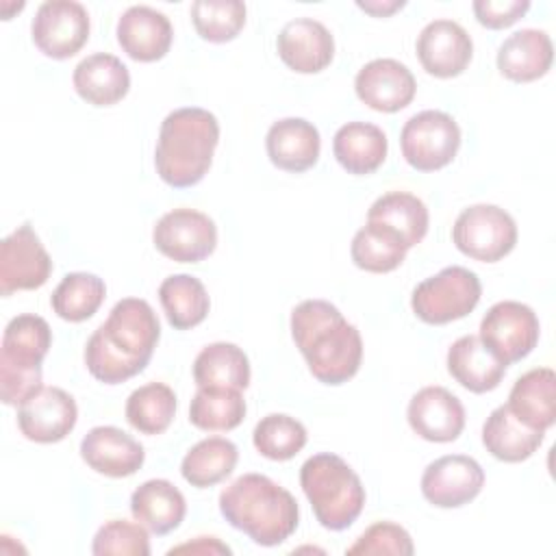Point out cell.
<instances>
[{
	"label": "cell",
	"instance_id": "obj_1",
	"mask_svg": "<svg viewBox=\"0 0 556 556\" xmlns=\"http://www.w3.org/2000/svg\"><path fill=\"white\" fill-rule=\"evenodd\" d=\"M159 339L154 308L141 298H124L87 339L85 365L104 384L126 382L146 369Z\"/></svg>",
	"mask_w": 556,
	"mask_h": 556
},
{
	"label": "cell",
	"instance_id": "obj_2",
	"mask_svg": "<svg viewBox=\"0 0 556 556\" xmlns=\"http://www.w3.org/2000/svg\"><path fill=\"white\" fill-rule=\"evenodd\" d=\"M291 337L308 371L339 387L354 378L363 361V339L354 324L326 300H304L291 311Z\"/></svg>",
	"mask_w": 556,
	"mask_h": 556
},
{
	"label": "cell",
	"instance_id": "obj_3",
	"mask_svg": "<svg viewBox=\"0 0 556 556\" xmlns=\"http://www.w3.org/2000/svg\"><path fill=\"white\" fill-rule=\"evenodd\" d=\"M219 513L232 528L263 547L285 543L300 523L295 497L263 473H243L224 486Z\"/></svg>",
	"mask_w": 556,
	"mask_h": 556
},
{
	"label": "cell",
	"instance_id": "obj_4",
	"mask_svg": "<svg viewBox=\"0 0 556 556\" xmlns=\"http://www.w3.org/2000/svg\"><path fill=\"white\" fill-rule=\"evenodd\" d=\"M217 143L219 122L211 111L182 106L167 113L154 148L159 178L174 189L198 185L211 169Z\"/></svg>",
	"mask_w": 556,
	"mask_h": 556
},
{
	"label": "cell",
	"instance_id": "obj_5",
	"mask_svg": "<svg viewBox=\"0 0 556 556\" xmlns=\"http://www.w3.org/2000/svg\"><path fill=\"white\" fill-rule=\"evenodd\" d=\"M300 486L315 519L332 532L350 528L365 506V486L358 473L337 454L321 452L300 467Z\"/></svg>",
	"mask_w": 556,
	"mask_h": 556
},
{
	"label": "cell",
	"instance_id": "obj_6",
	"mask_svg": "<svg viewBox=\"0 0 556 556\" xmlns=\"http://www.w3.org/2000/svg\"><path fill=\"white\" fill-rule=\"evenodd\" d=\"M482 285L476 271L450 265L421 280L410 295L413 313L430 326H443L467 317L480 302Z\"/></svg>",
	"mask_w": 556,
	"mask_h": 556
},
{
	"label": "cell",
	"instance_id": "obj_7",
	"mask_svg": "<svg viewBox=\"0 0 556 556\" xmlns=\"http://www.w3.org/2000/svg\"><path fill=\"white\" fill-rule=\"evenodd\" d=\"M452 241L465 256L480 263H497L517 245V224L502 206L471 204L452 226Z\"/></svg>",
	"mask_w": 556,
	"mask_h": 556
},
{
	"label": "cell",
	"instance_id": "obj_8",
	"mask_svg": "<svg viewBox=\"0 0 556 556\" xmlns=\"http://www.w3.org/2000/svg\"><path fill=\"white\" fill-rule=\"evenodd\" d=\"M404 161L417 172H437L450 165L460 148V128L445 111H419L400 132Z\"/></svg>",
	"mask_w": 556,
	"mask_h": 556
},
{
	"label": "cell",
	"instance_id": "obj_9",
	"mask_svg": "<svg viewBox=\"0 0 556 556\" xmlns=\"http://www.w3.org/2000/svg\"><path fill=\"white\" fill-rule=\"evenodd\" d=\"M541 326L536 313L517 300L493 304L480 321V341L506 367L526 358L539 343Z\"/></svg>",
	"mask_w": 556,
	"mask_h": 556
},
{
	"label": "cell",
	"instance_id": "obj_10",
	"mask_svg": "<svg viewBox=\"0 0 556 556\" xmlns=\"http://www.w3.org/2000/svg\"><path fill=\"white\" fill-rule=\"evenodd\" d=\"M89 13L80 2L48 0L39 4L30 35L41 54L63 61L83 50L89 39Z\"/></svg>",
	"mask_w": 556,
	"mask_h": 556
},
{
	"label": "cell",
	"instance_id": "obj_11",
	"mask_svg": "<svg viewBox=\"0 0 556 556\" xmlns=\"http://www.w3.org/2000/svg\"><path fill=\"white\" fill-rule=\"evenodd\" d=\"M154 248L176 263H200L217 248L215 222L195 208L167 211L152 230Z\"/></svg>",
	"mask_w": 556,
	"mask_h": 556
},
{
	"label": "cell",
	"instance_id": "obj_12",
	"mask_svg": "<svg viewBox=\"0 0 556 556\" xmlns=\"http://www.w3.org/2000/svg\"><path fill=\"white\" fill-rule=\"evenodd\" d=\"M52 258L41 239L26 222L17 226L0 243V295L9 298L15 291H33L48 282Z\"/></svg>",
	"mask_w": 556,
	"mask_h": 556
},
{
	"label": "cell",
	"instance_id": "obj_13",
	"mask_svg": "<svg viewBox=\"0 0 556 556\" xmlns=\"http://www.w3.org/2000/svg\"><path fill=\"white\" fill-rule=\"evenodd\" d=\"M482 486L480 463L465 454L441 456L421 473V495L437 508H460L476 500Z\"/></svg>",
	"mask_w": 556,
	"mask_h": 556
},
{
	"label": "cell",
	"instance_id": "obj_14",
	"mask_svg": "<svg viewBox=\"0 0 556 556\" xmlns=\"http://www.w3.org/2000/svg\"><path fill=\"white\" fill-rule=\"evenodd\" d=\"M417 59L434 78L460 76L473 56L469 33L454 20H432L417 35Z\"/></svg>",
	"mask_w": 556,
	"mask_h": 556
},
{
	"label": "cell",
	"instance_id": "obj_15",
	"mask_svg": "<svg viewBox=\"0 0 556 556\" xmlns=\"http://www.w3.org/2000/svg\"><path fill=\"white\" fill-rule=\"evenodd\" d=\"M78 421L76 400L61 387H43L17 406V428L35 443L63 441Z\"/></svg>",
	"mask_w": 556,
	"mask_h": 556
},
{
	"label": "cell",
	"instance_id": "obj_16",
	"mask_svg": "<svg viewBox=\"0 0 556 556\" xmlns=\"http://www.w3.org/2000/svg\"><path fill=\"white\" fill-rule=\"evenodd\" d=\"M354 91L365 106L378 113H395L413 102L417 83L404 63L395 59H374L358 70Z\"/></svg>",
	"mask_w": 556,
	"mask_h": 556
},
{
	"label": "cell",
	"instance_id": "obj_17",
	"mask_svg": "<svg viewBox=\"0 0 556 556\" xmlns=\"http://www.w3.org/2000/svg\"><path fill=\"white\" fill-rule=\"evenodd\" d=\"M410 430L430 443L456 441L465 428V406L445 387L419 389L406 408Z\"/></svg>",
	"mask_w": 556,
	"mask_h": 556
},
{
	"label": "cell",
	"instance_id": "obj_18",
	"mask_svg": "<svg viewBox=\"0 0 556 556\" xmlns=\"http://www.w3.org/2000/svg\"><path fill=\"white\" fill-rule=\"evenodd\" d=\"M276 50L289 70L298 74H317L334 59V37L319 20L295 17L280 28Z\"/></svg>",
	"mask_w": 556,
	"mask_h": 556
},
{
	"label": "cell",
	"instance_id": "obj_19",
	"mask_svg": "<svg viewBox=\"0 0 556 556\" xmlns=\"http://www.w3.org/2000/svg\"><path fill=\"white\" fill-rule=\"evenodd\" d=\"M115 35L119 48L139 63L161 61L174 41L169 17L148 4L128 7L117 20Z\"/></svg>",
	"mask_w": 556,
	"mask_h": 556
},
{
	"label": "cell",
	"instance_id": "obj_20",
	"mask_svg": "<svg viewBox=\"0 0 556 556\" xmlns=\"http://www.w3.org/2000/svg\"><path fill=\"white\" fill-rule=\"evenodd\" d=\"M80 458L89 469L109 478H128L146 460L143 445L115 426H96L80 441Z\"/></svg>",
	"mask_w": 556,
	"mask_h": 556
},
{
	"label": "cell",
	"instance_id": "obj_21",
	"mask_svg": "<svg viewBox=\"0 0 556 556\" xmlns=\"http://www.w3.org/2000/svg\"><path fill=\"white\" fill-rule=\"evenodd\" d=\"M265 150L278 169L300 174L317 163L321 137L311 122L302 117H282L269 126Z\"/></svg>",
	"mask_w": 556,
	"mask_h": 556
},
{
	"label": "cell",
	"instance_id": "obj_22",
	"mask_svg": "<svg viewBox=\"0 0 556 556\" xmlns=\"http://www.w3.org/2000/svg\"><path fill=\"white\" fill-rule=\"evenodd\" d=\"M554 61V46L545 30L521 28L508 35L497 48V70L513 83L543 78Z\"/></svg>",
	"mask_w": 556,
	"mask_h": 556
},
{
	"label": "cell",
	"instance_id": "obj_23",
	"mask_svg": "<svg viewBox=\"0 0 556 556\" xmlns=\"http://www.w3.org/2000/svg\"><path fill=\"white\" fill-rule=\"evenodd\" d=\"M72 83L87 104L113 106L126 98L130 89V72L115 54L96 52L74 67Z\"/></svg>",
	"mask_w": 556,
	"mask_h": 556
},
{
	"label": "cell",
	"instance_id": "obj_24",
	"mask_svg": "<svg viewBox=\"0 0 556 556\" xmlns=\"http://www.w3.org/2000/svg\"><path fill=\"white\" fill-rule=\"evenodd\" d=\"M508 410L528 428L547 430L556 421V374L534 367L517 378L508 393Z\"/></svg>",
	"mask_w": 556,
	"mask_h": 556
},
{
	"label": "cell",
	"instance_id": "obj_25",
	"mask_svg": "<svg viewBox=\"0 0 556 556\" xmlns=\"http://www.w3.org/2000/svg\"><path fill=\"white\" fill-rule=\"evenodd\" d=\"M447 371L463 389L486 393L500 387L506 365L495 358L478 334H465L447 350Z\"/></svg>",
	"mask_w": 556,
	"mask_h": 556
},
{
	"label": "cell",
	"instance_id": "obj_26",
	"mask_svg": "<svg viewBox=\"0 0 556 556\" xmlns=\"http://www.w3.org/2000/svg\"><path fill=\"white\" fill-rule=\"evenodd\" d=\"M130 513L152 534H169L176 530L185 515L187 502L176 484L163 478L146 480L130 495Z\"/></svg>",
	"mask_w": 556,
	"mask_h": 556
},
{
	"label": "cell",
	"instance_id": "obj_27",
	"mask_svg": "<svg viewBox=\"0 0 556 556\" xmlns=\"http://www.w3.org/2000/svg\"><path fill=\"white\" fill-rule=\"evenodd\" d=\"M389 141L380 126L369 122H348L332 139L337 163L354 176L374 174L387 159Z\"/></svg>",
	"mask_w": 556,
	"mask_h": 556
},
{
	"label": "cell",
	"instance_id": "obj_28",
	"mask_svg": "<svg viewBox=\"0 0 556 556\" xmlns=\"http://www.w3.org/2000/svg\"><path fill=\"white\" fill-rule=\"evenodd\" d=\"M52 345V330L39 315L24 313L13 317L2 334L0 367L41 371V363Z\"/></svg>",
	"mask_w": 556,
	"mask_h": 556
},
{
	"label": "cell",
	"instance_id": "obj_29",
	"mask_svg": "<svg viewBox=\"0 0 556 556\" xmlns=\"http://www.w3.org/2000/svg\"><path fill=\"white\" fill-rule=\"evenodd\" d=\"M545 432L521 424L506 404L491 410L482 426V443L486 452L504 463L528 460L543 443Z\"/></svg>",
	"mask_w": 556,
	"mask_h": 556
},
{
	"label": "cell",
	"instance_id": "obj_30",
	"mask_svg": "<svg viewBox=\"0 0 556 556\" xmlns=\"http://www.w3.org/2000/svg\"><path fill=\"white\" fill-rule=\"evenodd\" d=\"M367 222L387 226L404 241L406 250H410L428 235L430 215L421 198L408 191H389L369 206Z\"/></svg>",
	"mask_w": 556,
	"mask_h": 556
},
{
	"label": "cell",
	"instance_id": "obj_31",
	"mask_svg": "<svg viewBox=\"0 0 556 556\" xmlns=\"http://www.w3.org/2000/svg\"><path fill=\"white\" fill-rule=\"evenodd\" d=\"M159 300L172 328L189 330L208 315L211 300L200 278L191 274H172L159 287Z\"/></svg>",
	"mask_w": 556,
	"mask_h": 556
},
{
	"label": "cell",
	"instance_id": "obj_32",
	"mask_svg": "<svg viewBox=\"0 0 556 556\" xmlns=\"http://www.w3.org/2000/svg\"><path fill=\"white\" fill-rule=\"evenodd\" d=\"M239 450L230 439L206 437L182 458L180 473L195 489H208L226 480L237 467Z\"/></svg>",
	"mask_w": 556,
	"mask_h": 556
},
{
	"label": "cell",
	"instance_id": "obj_33",
	"mask_svg": "<svg viewBox=\"0 0 556 556\" xmlns=\"http://www.w3.org/2000/svg\"><path fill=\"white\" fill-rule=\"evenodd\" d=\"M250 361L235 343H208L193 361V380L198 387H228L243 391L250 384Z\"/></svg>",
	"mask_w": 556,
	"mask_h": 556
},
{
	"label": "cell",
	"instance_id": "obj_34",
	"mask_svg": "<svg viewBox=\"0 0 556 556\" xmlns=\"http://www.w3.org/2000/svg\"><path fill=\"white\" fill-rule=\"evenodd\" d=\"M245 410L241 389L198 387L189 404V421L206 432H228L243 421Z\"/></svg>",
	"mask_w": 556,
	"mask_h": 556
},
{
	"label": "cell",
	"instance_id": "obj_35",
	"mask_svg": "<svg viewBox=\"0 0 556 556\" xmlns=\"http://www.w3.org/2000/svg\"><path fill=\"white\" fill-rule=\"evenodd\" d=\"M404 241L376 222H367L352 239L350 256L354 265L369 274H389L397 269L406 258Z\"/></svg>",
	"mask_w": 556,
	"mask_h": 556
},
{
	"label": "cell",
	"instance_id": "obj_36",
	"mask_svg": "<svg viewBox=\"0 0 556 556\" xmlns=\"http://www.w3.org/2000/svg\"><path fill=\"white\" fill-rule=\"evenodd\" d=\"M106 298V285L100 276L87 271L67 274L52 291V311L72 324L85 321L98 313Z\"/></svg>",
	"mask_w": 556,
	"mask_h": 556
},
{
	"label": "cell",
	"instance_id": "obj_37",
	"mask_svg": "<svg viewBox=\"0 0 556 556\" xmlns=\"http://www.w3.org/2000/svg\"><path fill=\"white\" fill-rule=\"evenodd\" d=\"M176 415V393L165 382H148L126 400V419L141 434H161Z\"/></svg>",
	"mask_w": 556,
	"mask_h": 556
},
{
	"label": "cell",
	"instance_id": "obj_38",
	"mask_svg": "<svg viewBox=\"0 0 556 556\" xmlns=\"http://www.w3.org/2000/svg\"><path fill=\"white\" fill-rule=\"evenodd\" d=\"M306 428L291 415L269 413L265 415L252 432V443L256 452L269 460H289L306 445Z\"/></svg>",
	"mask_w": 556,
	"mask_h": 556
},
{
	"label": "cell",
	"instance_id": "obj_39",
	"mask_svg": "<svg viewBox=\"0 0 556 556\" xmlns=\"http://www.w3.org/2000/svg\"><path fill=\"white\" fill-rule=\"evenodd\" d=\"M191 22L204 41L226 43L245 26V4L239 0H195Z\"/></svg>",
	"mask_w": 556,
	"mask_h": 556
},
{
	"label": "cell",
	"instance_id": "obj_40",
	"mask_svg": "<svg viewBox=\"0 0 556 556\" xmlns=\"http://www.w3.org/2000/svg\"><path fill=\"white\" fill-rule=\"evenodd\" d=\"M91 552L96 556H150L148 528L139 521L111 519L98 528Z\"/></svg>",
	"mask_w": 556,
	"mask_h": 556
},
{
	"label": "cell",
	"instance_id": "obj_41",
	"mask_svg": "<svg viewBox=\"0 0 556 556\" xmlns=\"http://www.w3.org/2000/svg\"><path fill=\"white\" fill-rule=\"evenodd\" d=\"M415 552L410 534L393 523V521H376L371 523L348 549L345 554H393V556H410Z\"/></svg>",
	"mask_w": 556,
	"mask_h": 556
},
{
	"label": "cell",
	"instance_id": "obj_42",
	"mask_svg": "<svg viewBox=\"0 0 556 556\" xmlns=\"http://www.w3.org/2000/svg\"><path fill=\"white\" fill-rule=\"evenodd\" d=\"M476 20L491 30L508 28L530 9L528 0H476L471 4Z\"/></svg>",
	"mask_w": 556,
	"mask_h": 556
},
{
	"label": "cell",
	"instance_id": "obj_43",
	"mask_svg": "<svg viewBox=\"0 0 556 556\" xmlns=\"http://www.w3.org/2000/svg\"><path fill=\"white\" fill-rule=\"evenodd\" d=\"M178 552H189V554H202V556H211V554H232V549L222 543L217 536H195L193 541L174 545L169 549V554H178Z\"/></svg>",
	"mask_w": 556,
	"mask_h": 556
},
{
	"label": "cell",
	"instance_id": "obj_44",
	"mask_svg": "<svg viewBox=\"0 0 556 556\" xmlns=\"http://www.w3.org/2000/svg\"><path fill=\"white\" fill-rule=\"evenodd\" d=\"M406 2L404 0H358L356 2V7L361 9V11H365V13H369V15H374V17H389V15H393L395 11H400L402 7H404Z\"/></svg>",
	"mask_w": 556,
	"mask_h": 556
}]
</instances>
